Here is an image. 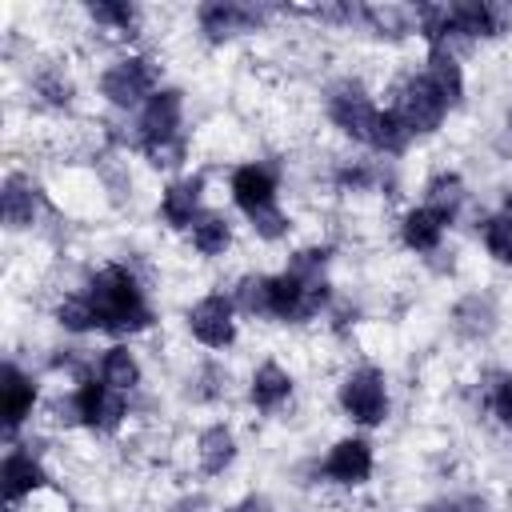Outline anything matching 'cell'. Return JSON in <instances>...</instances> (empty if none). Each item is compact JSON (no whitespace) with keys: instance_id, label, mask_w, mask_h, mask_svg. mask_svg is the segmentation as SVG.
<instances>
[{"instance_id":"d4e9b609","label":"cell","mask_w":512,"mask_h":512,"mask_svg":"<svg viewBox=\"0 0 512 512\" xmlns=\"http://www.w3.org/2000/svg\"><path fill=\"white\" fill-rule=\"evenodd\" d=\"M420 204L432 208V212L452 228V224L464 216V204H468V184H464V176H460L456 168L432 172V176L424 180V188H420Z\"/></svg>"},{"instance_id":"52a82bcc","label":"cell","mask_w":512,"mask_h":512,"mask_svg":"<svg viewBox=\"0 0 512 512\" xmlns=\"http://www.w3.org/2000/svg\"><path fill=\"white\" fill-rule=\"evenodd\" d=\"M388 108H392V112L404 120V128H408L416 140L436 136V132L444 128L448 112H452V108L440 100V92L428 84V76H424L420 68H412V72H404V76L396 80Z\"/></svg>"},{"instance_id":"8d00e7d4","label":"cell","mask_w":512,"mask_h":512,"mask_svg":"<svg viewBox=\"0 0 512 512\" xmlns=\"http://www.w3.org/2000/svg\"><path fill=\"white\" fill-rule=\"evenodd\" d=\"M164 512H212V500L204 492H180Z\"/></svg>"},{"instance_id":"f1b7e54d","label":"cell","mask_w":512,"mask_h":512,"mask_svg":"<svg viewBox=\"0 0 512 512\" xmlns=\"http://www.w3.org/2000/svg\"><path fill=\"white\" fill-rule=\"evenodd\" d=\"M228 384H232V372L216 356H208L188 372V388L184 392H188L192 404H220L228 396Z\"/></svg>"},{"instance_id":"484cf974","label":"cell","mask_w":512,"mask_h":512,"mask_svg":"<svg viewBox=\"0 0 512 512\" xmlns=\"http://www.w3.org/2000/svg\"><path fill=\"white\" fill-rule=\"evenodd\" d=\"M236 244V224L232 216H224L220 208H208L192 228H188V248L200 260H224Z\"/></svg>"},{"instance_id":"d6986e66","label":"cell","mask_w":512,"mask_h":512,"mask_svg":"<svg viewBox=\"0 0 512 512\" xmlns=\"http://www.w3.org/2000/svg\"><path fill=\"white\" fill-rule=\"evenodd\" d=\"M396 240H400V248H408L412 256L428 260L432 252L444 248V240H448V224H444L432 208H424V204H408V208L400 212V220H396Z\"/></svg>"},{"instance_id":"6da1fadb","label":"cell","mask_w":512,"mask_h":512,"mask_svg":"<svg viewBox=\"0 0 512 512\" xmlns=\"http://www.w3.org/2000/svg\"><path fill=\"white\" fill-rule=\"evenodd\" d=\"M84 296L96 308L100 336L132 340L156 328V304L140 280V272L124 260H104L84 276Z\"/></svg>"},{"instance_id":"d6a6232c","label":"cell","mask_w":512,"mask_h":512,"mask_svg":"<svg viewBox=\"0 0 512 512\" xmlns=\"http://www.w3.org/2000/svg\"><path fill=\"white\" fill-rule=\"evenodd\" d=\"M292 276L300 280H328V268H332V244H300L288 252V264H284Z\"/></svg>"},{"instance_id":"ffe728a7","label":"cell","mask_w":512,"mask_h":512,"mask_svg":"<svg viewBox=\"0 0 512 512\" xmlns=\"http://www.w3.org/2000/svg\"><path fill=\"white\" fill-rule=\"evenodd\" d=\"M92 372H96L108 388H116V392H124V396H136V392L144 388V360H140V352L132 348V340H112L108 348H100V356L92 360Z\"/></svg>"},{"instance_id":"3957f363","label":"cell","mask_w":512,"mask_h":512,"mask_svg":"<svg viewBox=\"0 0 512 512\" xmlns=\"http://www.w3.org/2000/svg\"><path fill=\"white\" fill-rule=\"evenodd\" d=\"M164 88V64L144 52V48H128L120 56H112L100 72H96V96L112 108V112H140V104Z\"/></svg>"},{"instance_id":"30bf717a","label":"cell","mask_w":512,"mask_h":512,"mask_svg":"<svg viewBox=\"0 0 512 512\" xmlns=\"http://www.w3.org/2000/svg\"><path fill=\"white\" fill-rule=\"evenodd\" d=\"M44 400V388H40V376L28 372L20 360H4L0 368V424H4V448L20 440V432L32 424L36 408Z\"/></svg>"},{"instance_id":"f546056e","label":"cell","mask_w":512,"mask_h":512,"mask_svg":"<svg viewBox=\"0 0 512 512\" xmlns=\"http://www.w3.org/2000/svg\"><path fill=\"white\" fill-rule=\"evenodd\" d=\"M240 320H268V272H244L228 288Z\"/></svg>"},{"instance_id":"277c9868","label":"cell","mask_w":512,"mask_h":512,"mask_svg":"<svg viewBox=\"0 0 512 512\" xmlns=\"http://www.w3.org/2000/svg\"><path fill=\"white\" fill-rule=\"evenodd\" d=\"M336 408L352 428H384L392 416L388 376L376 364H352L336 380Z\"/></svg>"},{"instance_id":"44dd1931","label":"cell","mask_w":512,"mask_h":512,"mask_svg":"<svg viewBox=\"0 0 512 512\" xmlns=\"http://www.w3.org/2000/svg\"><path fill=\"white\" fill-rule=\"evenodd\" d=\"M192 456H196V472H200V476H208V480H212V476H224V472L236 464V456H240V436H236V428L224 424V420L204 424V428L196 432Z\"/></svg>"},{"instance_id":"1f68e13d","label":"cell","mask_w":512,"mask_h":512,"mask_svg":"<svg viewBox=\"0 0 512 512\" xmlns=\"http://www.w3.org/2000/svg\"><path fill=\"white\" fill-rule=\"evenodd\" d=\"M480 404L500 428L512 432V372H488V380L480 384Z\"/></svg>"},{"instance_id":"2e32d148","label":"cell","mask_w":512,"mask_h":512,"mask_svg":"<svg viewBox=\"0 0 512 512\" xmlns=\"http://www.w3.org/2000/svg\"><path fill=\"white\" fill-rule=\"evenodd\" d=\"M228 200L248 220L272 204H280V176L268 160H244L228 172Z\"/></svg>"},{"instance_id":"83f0119b","label":"cell","mask_w":512,"mask_h":512,"mask_svg":"<svg viewBox=\"0 0 512 512\" xmlns=\"http://www.w3.org/2000/svg\"><path fill=\"white\" fill-rule=\"evenodd\" d=\"M480 248L492 264L512 268V200H504L496 212L480 220Z\"/></svg>"},{"instance_id":"7a4b0ae2","label":"cell","mask_w":512,"mask_h":512,"mask_svg":"<svg viewBox=\"0 0 512 512\" xmlns=\"http://www.w3.org/2000/svg\"><path fill=\"white\" fill-rule=\"evenodd\" d=\"M52 428H80L88 436H120L132 416V396L108 388L92 368L72 376V384L44 404Z\"/></svg>"},{"instance_id":"5b68a950","label":"cell","mask_w":512,"mask_h":512,"mask_svg":"<svg viewBox=\"0 0 512 512\" xmlns=\"http://www.w3.org/2000/svg\"><path fill=\"white\" fill-rule=\"evenodd\" d=\"M288 8H276V4H260V0H204L192 8V20H196V32L204 44L220 48V44H232L240 36H252V32H264L276 16H284Z\"/></svg>"},{"instance_id":"e0dca14e","label":"cell","mask_w":512,"mask_h":512,"mask_svg":"<svg viewBox=\"0 0 512 512\" xmlns=\"http://www.w3.org/2000/svg\"><path fill=\"white\" fill-rule=\"evenodd\" d=\"M244 396H248V408L260 412V416H276L292 404L296 396V376L280 364V360H260L244 384Z\"/></svg>"},{"instance_id":"cb8c5ba5","label":"cell","mask_w":512,"mask_h":512,"mask_svg":"<svg viewBox=\"0 0 512 512\" xmlns=\"http://www.w3.org/2000/svg\"><path fill=\"white\" fill-rule=\"evenodd\" d=\"M28 92L48 112H72L76 104V80L60 60H44L28 72Z\"/></svg>"},{"instance_id":"8992f818","label":"cell","mask_w":512,"mask_h":512,"mask_svg":"<svg viewBox=\"0 0 512 512\" xmlns=\"http://www.w3.org/2000/svg\"><path fill=\"white\" fill-rule=\"evenodd\" d=\"M324 116L344 140L368 148L380 120V104L360 76H336L324 84Z\"/></svg>"},{"instance_id":"74e56055","label":"cell","mask_w":512,"mask_h":512,"mask_svg":"<svg viewBox=\"0 0 512 512\" xmlns=\"http://www.w3.org/2000/svg\"><path fill=\"white\" fill-rule=\"evenodd\" d=\"M228 512H276V504H272V496H264V492H244Z\"/></svg>"},{"instance_id":"4fadbf2b","label":"cell","mask_w":512,"mask_h":512,"mask_svg":"<svg viewBox=\"0 0 512 512\" xmlns=\"http://www.w3.org/2000/svg\"><path fill=\"white\" fill-rule=\"evenodd\" d=\"M48 192L44 184L32 176V172H20V168H8L4 180H0V220H4V232L20 236V232H32L44 216H48Z\"/></svg>"},{"instance_id":"f35d334b","label":"cell","mask_w":512,"mask_h":512,"mask_svg":"<svg viewBox=\"0 0 512 512\" xmlns=\"http://www.w3.org/2000/svg\"><path fill=\"white\" fill-rule=\"evenodd\" d=\"M504 132H508V136H512V104H508V108H504Z\"/></svg>"},{"instance_id":"4dcf8cb0","label":"cell","mask_w":512,"mask_h":512,"mask_svg":"<svg viewBox=\"0 0 512 512\" xmlns=\"http://www.w3.org/2000/svg\"><path fill=\"white\" fill-rule=\"evenodd\" d=\"M364 32H372L376 40H400V36H412V8H400V4H364Z\"/></svg>"},{"instance_id":"ab89813d","label":"cell","mask_w":512,"mask_h":512,"mask_svg":"<svg viewBox=\"0 0 512 512\" xmlns=\"http://www.w3.org/2000/svg\"><path fill=\"white\" fill-rule=\"evenodd\" d=\"M4 512H16V508H4Z\"/></svg>"},{"instance_id":"836d02e7","label":"cell","mask_w":512,"mask_h":512,"mask_svg":"<svg viewBox=\"0 0 512 512\" xmlns=\"http://www.w3.org/2000/svg\"><path fill=\"white\" fill-rule=\"evenodd\" d=\"M188 152H192L188 136L156 140V144H140V148H136V156H140L148 168H156V172H180V168L188 164Z\"/></svg>"},{"instance_id":"9c48e42d","label":"cell","mask_w":512,"mask_h":512,"mask_svg":"<svg viewBox=\"0 0 512 512\" xmlns=\"http://www.w3.org/2000/svg\"><path fill=\"white\" fill-rule=\"evenodd\" d=\"M184 328L204 352H228L240 340V312H236L232 296L216 288V292H204L200 300L188 304Z\"/></svg>"},{"instance_id":"8fae6325","label":"cell","mask_w":512,"mask_h":512,"mask_svg":"<svg viewBox=\"0 0 512 512\" xmlns=\"http://www.w3.org/2000/svg\"><path fill=\"white\" fill-rule=\"evenodd\" d=\"M316 464H320V484L352 492V488L372 484V476H376V448H372V440L364 432H348V436H336Z\"/></svg>"},{"instance_id":"4316f807","label":"cell","mask_w":512,"mask_h":512,"mask_svg":"<svg viewBox=\"0 0 512 512\" xmlns=\"http://www.w3.org/2000/svg\"><path fill=\"white\" fill-rule=\"evenodd\" d=\"M48 316H52V324H56L64 336H76V340L100 332V324H96V308H92V300L84 296L80 284L68 288V292H60V296L52 300V312H48Z\"/></svg>"},{"instance_id":"603a6c76","label":"cell","mask_w":512,"mask_h":512,"mask_svg":"<svg viewBox=\"0 0 512 512\" xmlns=\"http://www.w3.org/2000/svg\"><path fill=\"white\" fill-rule=\"evenodd\" d=\"M420 72L428 76V84L440 92V100L456 112L468 96V76H464V64L456 52L448 48H424V60H420Z\"/></svg>"},{"instance_id":"ba28073f","label":"cell","mask_w":512,"mask_h":512,"mask_svg":"<svg viewBox=\"0 0 512 512\" xmlns=\"http://www.w3.org/2000/svg\"><path fill=\"white\" fill-rule=\"evenodd\" d=\"M184 120H188L184 88L164 84V88H156V92L140 104V112H132V124H128V132H124V144L136 152L140 144H156V140L188 136V132H184Z\"/></svg>"},{"instance_id":"d590c367","label":"cell","mask_w":512,"mask_h":512,"mask_svg":"<svg viewBox=\"0 0 512 512\" xmlns=\"http://www.w3.org/2000/svg\"><path fill=\"white\" fill-rule=\"evenodd\" d=\"M420 512H496V504L484 492H464V496H436Z\"/></svg>"},{"instance_id":"e575fe53","label":"cell","mask_w":512,"mask_h":512,"mask_svg":"<svg viewBox=\"0 0 512 512\" xmlns=\"http://www.w3.org/2000/svg\"><path fill=\"white\" fill-rule=\"evenodd\" d=\"M292 216L280 208V204H272V208H264V212H256V216H248V232L260 240V244H284L288 236H292Z\"/></svg>"},{"instance_id":"5bb4252c","label":"cell","mask_w":512,"mask_h":512,"mask_svg":"<svg viewBox=\"0 0 512 512\" xmlns=\"http://www.w3.org/2000/svg\"><path fill=\"white\" fill-rule=\"evenodd\" d=\"M448 16H452L456 56H460V48L500 40L512 32V8L496 4V0H448Z\"/></svg>"},{"instance_id":"7402d4cb","label":"cell","mask_w":512,"mask_h":512,"mask_svg":"<svg viewBox=\"0 0 512 512\" xmlns=\"http://www.w3.org/2000/svg\"><path fill=\"white\" fill-rule=\"evenodd\" d=\"M84 20L120 44H136L144 32V8L132 0H88Z\"/></svg>"},{"instance_id":"9a60e30c","label":"cell","mask_w":512,"mask_h":512,"mask_svg":"<svg viewBox=\"0 0 512 512\" xmlns=\"http://www.w3.org/2000/svg\"><path fill=\"white\" fill-rule=\"evenodd\" d=\"M204 192H208V176L204 172H180L172 176L164 188H160V200H156V216L168 232H184L208 212L204 204Z\"/></svg>"},{"instance_id":"7c38bea8","label":"cell","mask_w":512,"mask_h":512,"mask_svg":"<svg viewBox=\"0 0 512 512\" xmlns=\"http://www.w3.org/2000/svg\"><path fill=\"white\" fill-rule=\"evenodd\" d=\"M52 488V472L40 456V448H32V440H16L4 448L0 460V492H4V508H20L24 500L40 496Z\"/></svg>"},{"instance_id":"ac0fdd59","label":"cell","mask_w":512,"mask_h":512,"mask_svg":"<svg viewBox=\"0 0 512 512\" xmlns=\"http://www.w3.org/2000/svg\"><path fill=\"white\" fill-rule=\"evenodd\" d=\"M496 328H500V304H496L492 292H484V288L480 292H464L452 304V332H456V340L484 344V340L496 336Z\"/></svg>"}]
</instances>
